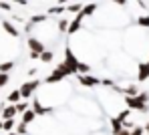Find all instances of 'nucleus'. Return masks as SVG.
<instances>
[{"label": "nucleus", "mask_w": 149, "mask_h": 135, "mask_svg": "<svg viewBox=\"0 0 149 135\" xmlns=\"http://www.w3.org/2000/svg\"><path fill=\"white\" fill-rule=\"evenodd\" d=\"M149 103V95L147 93H137V95H129L125 97V105L129 109H137V111H145Z\"/></svg>", "instance_id": "f257e3e1"}, {"label": "nucleus", "mask_w": 149, "mask_h": 135, "mask_svg": "<svg viewBox=\"0 0 149 135\" xmlns=\"http://www.w3.org/2000/svg\"><path fill=\"white\" fill-rule=\"evenodd\" d=\"M2 28H4V30H6V32H8L10 36H18V30L12 26V24H10L8 20H4V22H2Z\"/></svg>", "instance_id": "9b49d317"}, {"label": "nucleus", "mask_w": 149, "mask_h": 135, "mask_svg": "<svg viewBox=\"0 0 149 135\" xmlns=\"http://www.w3.org/2000/svg\"><path fill=\"white\" fill-rule=\"evenodd\" d=\"M58 28H61V32H65V30L69 28V20H67V18H61V20H58Z\"/></svg>", "instance_id": "6ab92c4d"}, {"label": "nucleus", "mask_w": 149, "mask_h": 135, "mask_svg": "<svg viewBox=\"0 0 149 135\" xmlns=\"http://www.w3.org/2000/svg\"><path fill=\"white\" fill-rule=\"evenodd\" d=\"M145 131H147V135H149V125H147V127H145Z\"/></svg>", "instance_id": "473e14b6"}, {"label": "nucleus", "mask_w": 149, "mask_h": 135, "mask_svg": "<svg viewBox=\"0 0 149 135\" xmlns=\"http://www.w3.org/2000/svg\"><path fill=\"white\" fill-rule=\"evenodd\" d=\"M28 49H30L32 53H38V54H40L42 51H45V45H42V42H40L38 38L30 36V38H28Z\"/></svg>", "instance_id": "423d86ee"}, {"label": "nucleus", "mask_w": 149, "mask_h": 135, "mask_svg": "<svg viewBox=\"0 0 149 135\" xmlns=\"http://www.w3.org/2000/svg\"><path fill=\"white\" fill-rule=\"evenodd\" d=\"M2 125H4V121H0V129H2Z\"/></svg>", "instance_id": "72a5a7b5"}, {"label": "nucleus", "mask_w": 149, "mask_h": 135, "mask_svg": "<svg viewBox=\"0 0 149 135\" xmlns=\"http://www.w3.org/2000/svg\"><path fill=\"white\" fill-rule=\"evenodd\" d=\"M67 2H69V0H58V4H63V6H65Z\"/></svg>", "instance_id": "7c9ffc66"}, {"label": "nucleus", "mask_w": 149, "mask_h": 135, "mask_svg": "<svg viewBox=\"0 0 149 135\" xmlns=\"http://www.w3.org/2000/svg\"><path fill=\"white\" fill-rule=\"evenodd\" d=\"M36 115H38V113H36L34 109H26L24 113H22V121H24V123H30V121H34Z\"/></svg>", "instance_id": "1a4fd4ad"}, {"label": "nucleus", "mask_w": 149, "mask_h": 135, "mask_svg": "<svg viewBox=\"0 0 149 135\" xmlns=\"http://www.w3.org/2000/svg\"><path fill=\"white\" fill-rule=\"evenodd\" d=\"M71 73H73V69H71V65H69V63L65 61V63H61V65H58V67H56V69L52 71V75H49V77H47V81H45V83H56V81H63V79H65V77H69Z\"/></svg>", "instance_id": "f03ea898"}, {"label": "nucleus", "mask_w": 149, "mask_h": 135, "mask_svg": "<svg viewBox=\"0 0 149 135\" xmlns=\"http://www.w3.org/2000/svg\"><path fill=\"white\" fill-rule=\"evenodd\" d=\"M26 125H28V123H24V121H20V125H16V131H18V135H24V133H26Z\"/></svg>", "instance_id": "412c9836"}, {"label": "nucleus", "mask_w": 149, "mask_h": 135, "mask_svg": "<svg viewBox=\"0 0 149 135\" xmlns=\"http://www.w3.org/2000/svg\"><path fill=\"white\" fill-rule=\"evenodd\" d=\"M10 2H18V4H22V6H24V4H28V0H10Z\"/></svg>", "instance_id": "c85d7f7f"}, {"label": "nucleus", "mask_w": 149, "mask_h": 135, "mask_svg": "<svg viewBox=\"0 0 149 135\" xmlns=\"http://www.w3.org/2000/svg\"><path fill=\"white\" fill-rule=\"evenodd\" d=\"M47 20V14H34L30 18V24H38V22H45Z\"/></svg>", "instance_id": "f3484780"}, {"label": "nucleus", "mask_w": 149, "mask_h": 135, "mask_svg": "<svg viewBox=\"0 0 149 135\" xmlns=\"http://www.w3.org/2000/svg\"><path fill=\"white\" fill-rule=\"evenodd\" d=\"M14 115H18V109H16L14 103L2 109V119H14Z\"/></svg>", "instance_id": "0eeeda50"}, {"label": "nucleus", "mask_w": 149, "mask_h": 135, "mask_svg": "<svg viewBox=\"0 0 149 135\" xmlns=\"http://www.w3.org/2000/svg\"><path fill=\"white\" fill-rule=\"evenodd\" d=\"M115 4H119V6H123V4H127V0H113Z\"/></svg>", "instance_id": "cd10ccee"}, {"label": "nucleus", "mask_w": 149, "mask_h": 135, "mask_svg": "<svg viewBox=\"0 0 149 135\" xmlns=\"http://www.w3.org/2000/svg\"><path fill=\"white\" fill-rule=\"evenodd\" d=\"M143 131H145L143 127H135V129L131 131V135H143Z\"/></svg>", "instance_id": "393cba45"}, {"label": "nucleus", "mask_w": 149, "mask_h": 135, "mask_svg": "<svg viewBox=\"0 0 149 135\" xmlns=\"http://www.w3.org/2000/svg\"><path fill=\"white\" fill-rule=\"evenodd\" d=\"M95 10H97V4H87V6H85V8H83L81 12H83V16L87 18V16H91V14H93Z\"/></svg>", "instance_id": "4468645a"}, {"label": "nucleus", "mask_w": 149, "mask_h": 135, "mask_svg": "<svg viewBox=\"0 0 149 135\" xmlns=\"http://www.w3.org/2000/svg\"><path fill=\"white\" fill-rule=\"evenodd\" d=\"M117 135H131V131H127V129H121V131H119Z\"/></svg>", "instance_id": "c756f323"}, {"label": "nucleus", "mask_w": 149, "mask_h": 135, "mask_svg": "<svg viewBox=\"0 0 149 135\" xmlns=\"http://www.w3.org/2000/svg\"><path fill=\"white\" fill-rule=\"evenodd\" d=\"M38 85H40V81H28V83H22V87H20L22 99H28V97H32V93L38 89Z\"/></svg>", "instance_id": "7ed1b4c3"}, {"label": "nucleus", "mask_w": 149, "mask_h": 135, "mask_svg": "<svg viewBox=\"0 0 149 135\" xmlns=\"http://www.w3.org/2000/svg\"><path fill=\"white\" fill-rule=\"evenodd\" d=\"M125 93H127V95H137L139 91H137V87H135V85H129V87L125 89Z\"/></svg>", "instance_id": "4be33fe9"}, {"label": "nucleus", "mask_w": 149, "mask_h": 135, "mask_svg": "<svg viewBox=\"0 0 149 135\" xmlns=\"http://www.w3.org/2000/svg\"><path fill=\"white\" fill-rule=\"evenodd\" d=\"M69 10H71V12H79V10H81V4H71Z\"/></svg>", "instance_id": "a878e982"}, {"label": "nucleus", "mask_w": 149, "mask_h": 135, "mask_svg": "<svg viewBox=\"0 0 149 135\" xmlns=\"http://www.w3.org/2000/svg\"><path fill=\"white\" fill-rule=\"evenodd\" d=\"M137 79H139V81H147V79H149V61H147V63H141V65H139Z\"/></svg>", "instance_id": "6e6552de"}, {"label": "nucleus", "mask_w": 149, "mask_h": 135, "mask_svg": "<svg viewBox=\"0 0 149 135\" xmlns=\"http://www.w3.org/2000/svg\"><path fill=\"white\" fill-rule=\"evenodd\" d=\"M8 135H18V131H12V133H8Z\"/></svg>", "instance_id": "2f4dec72"}, {"label": "nucleus", "mask_w": 149, "mask_h": 135, "mask_svg": "<svg viewBox=\"0 0 149 135\" xmlns=\"http://www.w3.org/2000/svg\"><path fill=\"white\" fill-rule=\"evenodd\" d=\"M8 83V73H0V87H4Z\"/></svg>", "instance_id": "5701e85b"}, {"label": "nucleus", "mask_w": 149, "mask_h": 135, "mask_svg": "<svg viewBox=\"0 0 149 135\" xmlns=\"http://www.w3.org/2000/svg\"><path fill=\"white\" fill-rule=\"evenodd\" d=\"M2 129H4V131H12V129H16V125H14V119H4V125H2Z\"/></svg>", "instance_id": "2eb2a0df"}, {"label": "nucleus", "mask_w": 149, "mask_h": 135, "mask_svg": "<svg viewBox=\"0 0 149 135\" xmlns=\"http://www.w3.org/2000/svg\"><path fill=\"white\" fill-rule=\"evenodd\" d=\"M137 24L149 28V14H147V16H139V18H137Z\"/></svg>", "instance_id": "a211bd4d"}, {"label": "nucleus", "mask_w": 149, "mask_h": 135, "mask_svg": "<svg viewBox=\"0 0 149 135\" xmlns=\"http://www.w3.org/2000/svg\"><path fill=\"white\" fill-rule=\"evenodd\" d=\"M12 67H14V63H12V61H6V63L0 65V73H10Z\"/></svg>", "instance_id": "dca6fc26"}, {"label": "nucleus", "mask_w": 149, "mask_h": 135, "mask_svg": "<svg viewBox=\"0 0 149 135\" xmlns=\"http://www.w3.org/2000/svg\"><path fill=\"white\" fill-rule=\"evenodd\" d=\"M32 109H34V111H36L38 115H42V113H47V109H42V107H40V103H38V101H34V103H32Z\"/></svg>", "instance_id": "aec40b11"}, {"label": "nucleus", "mask_w": 149, "mask_h": 135, "mask_svg": "<svg viewBox=\"0 0 149 135\" xmlns=\"http://www.w3.org/2000/svg\"><path fill=\"white\" fill-rule=\"evenodd\" d=\"M6 99H8V103H14V105H16V103H18L20 99H22V93H20V89L12 91V93H10V95H8Z\"/></svg>", "instance_id": "9d476101"}, {"label": "nucleus", "mask_w": 149, "mask_h": 135, "mask_svg": "<svg viewBox=\"0 0 149 135\" xmlns=\"http://www.w3.org/2000/svg\"><path fill=\"white\" fill-rule=\"evenodd\" d=\"M91 71V67L87 63H77V75H87Z\"/></svg>", "instance_id": "ddd939ff"}, {"label": "nucleus", "mask_w": 149, "mask_h": 135, "mask_svg": "<svg viewBox=\"0 0 149 135\" xmlns=\"http://www.w3.org/2000/svg\"><path fill=\"white\" fill-rule=\"evenodd\" d=\"M77 77H79V83H81L83 87H97V85L103 83V81H99L97 77H91L89 73H87V75H77Z\"/></svg>", "instance_id": "20e7f679"}, {"label": "nucleus", "mask_w": 149, "mask_h": 135, "mask_svg": "<svg viewBox=\"0 0 149 135\" xmlns=\"http://www.w3.org/2000/svg\"><path fill=\"white\" fill-rule=\"evenodd\" d=\"M83 18H85V16H83V12H79V14L73 18V22L69 24V28H67V34H74V32L81 28V24H83Z\"/></svg>", "instance_id": "39448f33"}, {"label": "nucleus", "mask_w": 149, "mask_h": 135, "mask_svg": "<svg viewBox=\"0 0 149 135\" xmlns=\"http://www.w3.org/2000/svg\"><path fill=\"white\" fill-rule=\"evenodd\" d=\"M16 109H18V113H24L26 109H28V105H26V103H20V101H18V103H16Z\"/></svg>", "instance_id": "b1692460"}, {"label": "nucleus", "mask_w": 149, "mask_h": 135, "mask_svg": "<svg viewBox=\"0 0 149 135\" xmlns=\"http://www.w3.org/2000/svg\"><path fill=\"white\" fill-rule=\"evenodd\" d=\"M52 58H54V53H52V51H47V49H45V51L40 53V61H42V63H52Z\"/></svg>", "instance_id": "f8f14e48"}, {"label": "nucleus", "mask_w": 149, "mask_h": 135, "mask_svg": "<svg viewBox=\"0 0 149 135\" xmlns=\"http://www.w3.org/2000/svg\"><path fill=\"white\" fill-rule=\"evenodd\" d=\"M0 8H2V10H12V6H10L8 2H0Z\"/></svg>", "instance_id": "bb28decb"}]
</instances>
